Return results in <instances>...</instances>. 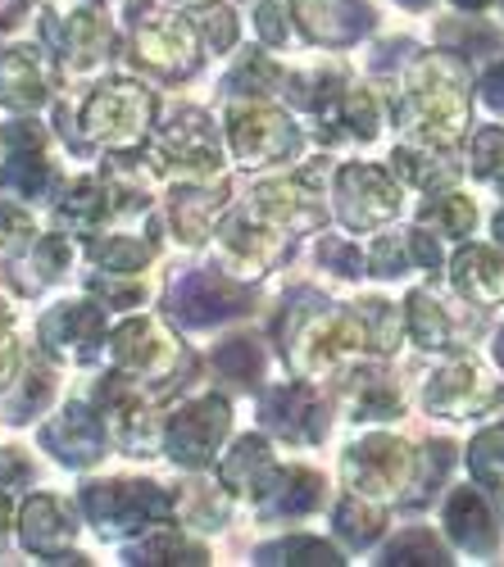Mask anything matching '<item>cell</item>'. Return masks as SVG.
I'll use <instances>...</instances> for the list:
<instances>
[{"label":"cell","instance_id":"1","mask_svg":"<svg viewBox=\"0 0 504 567\" xmlns=\"http://www.w3.org/2000/svg\"><path fill=\"white\" fill-rule=\"evenodd\" d=\"M223 432H227V404H223V400H200V404H192V409H182V413L173 417V432H168L173 458H182V463H205Z\"/></svg>","mask_w":504,"mask_h":567},{"label":"cell","instance_id":"2","mask_svg":"<svg viewBox=\"0 0 504 567\" xmlns=\"http://www.w3.org/2000/svg\"><path fill=\"white\" fill-rule=\"evenodd\" d=\"M296 10L305 19V28L328 45L354 41L363 28H369V10H363L359 0H296Z\"/></svg>","mask_w":504,"mask_h":567},{"label":"cell","instance_id":"3","mask_svg":"<svg viewBox=\"0 0 504 567\" xmlns=\"http://www.w3.org/2000/svg\"><path fill=\"white\" fill-rule=\"evenodd\" d=\"M404 445L395 441H369V445H354L346 472L359 491H395L400 472H404Z\"/></svg>","mask_w":504,"mask_h":567},{"label":"cell","instance_id":"4","mask_svg":"<svg viewBox=\"0 0 504 567\" xmlns=\"http://www.w3.org/2000/svg\"><path fill=\"white\" fill-rule=\"evenodd\" d=\"M287 146H291V132H287V123L278 114H246L237 123V151L246 159H255V164L282 155Z\"/></svg>","mask_w":504,"mask_h":567},{"label":"cell","instance_id":"5","mask_svg":"<svg viewBox=\"0 0 504 567\" xmlns=\"http://www.w3.org/2000/svg\"><path fill=\"white\" fill-rule=\"evenodd\" d=\"M450 532L460 536L469 549H491L495 545V527H491V513H486V504L473 495V491H460L450 499Z\"/></svg>","mask_w":504,"mask_h":567},{"label":"cell","instance_id":"6","mask_svg":"<svg viewBox=\"0 0 504 567\" xmlns=\"http://www.w3.org/2000/svg\"><path fill=\"white\" fill-rule=\"evenodd\" d=\"M460 287L477 300H495L504 291V264L491 250H469L460 259Z\"/></svg>","mask_w":504,"mask_h":567},{"label":"cell","instance_id":"7","mask_svg":"<svg viewBox=\"0 0 504 567\" xmlns=\"http://www.w3.org/2000/svg\"><path fill=\"white\" fill-rule=\"evenodd\" d=\"M55 523H60V504H55V499H32V504H28V527H23L28 545H32V549H51V545H55V540H51Z\"/></svg>","mask_w":504,"mask_h":567},{"label":"cell","instance_id":"8","mask_svg":"<svg viewBox=\"0 0 504 567\" xmlns=\"http://www.w3.org/2000/svg\"><path fill=\"white\" fill-rule=\"evenodd\" d=\"M391 563H445V549L428 532H409L391 545Z\"/></svg>","mask_w":504,"mask_h":567},{"label":"cell","instance_id":"9","mask_svg":"<svg viewBox=\"0 0 504 567\" xmlns=\"http://www.w3.org/2000/svg\"><path fill=\"white\" fill-rule=\"evenodd\" d=\"M264 563H341L323 540H291L278 549H264Z\"/></svg>","mask_w":504,"mask_h":567},{"label":"cell","instance_id":"10","mask_svg":"<svg viewBox=\"0 0 504 567\" xmlns=\"http://www.w3.org/2000/svg\"><path fill=\"white\" fill-rule=\"evenodd\" d=\"M423 218H436V223H441L450 236H460V231H469V223H473V205H469V200H450V196H436V200H428Z\"/></svg>","mask_w":504,"mask_h":567},{"label":"cell","instance_id":"11","mask_svg":"<svg viewBox=\"0 0 504 567\" xmlns=\"http://www.w3.org/2000/svg\"><path fill=\"white\" fill-rule=\"evenodd\" d=\"M477 173L504 186V132H482L477 136Z\"/></svg>","mask_w":504,"mask_h":567},{"label":"cell","instance_id":"12","mask_svg":"<svg viewBox=\"0 0 504 567\" xmlns=\"http://www.w3.org/2000/svg\"><path fill=\"white\" fill-rule=\"evenodd\" d=\"M378 527H382V523H378V513H373V508H363V504H346V508H341V532H346L350 540H359V545H363V540H373Z\"/></svg>","mask_w":504,"mask_h":567},{"label":"cell","instance_id":"13","mask_svg":"<svg viewBox=\"0 0 504 567\" xmlns=\"http://www.w3.org/2000/svg\"><path fill=\"white\" fill-rule=\"evenodd\" d=\"M414 322H419V341L423 346H441L445 341V318L432 309L428 296H414Z\"/></svg>","mask_w":504,"mask_h":567},{"label":"cell","instance_id":"14","mask_svg":"<svg viewBox=\"0 0 504 567\" xmlns=\"http://www.w3.org/2000/svg\"><path fill=\"white\" fill-rule=\"evenodd\" d=\"M196 23L205 28V37H209L214 45H233V37H237V28H233V19H227V10H200Z\"/></svg>","mask_w":504,"mask_h":567},{"label":"cell","instance_id":"15","mask_svg":"<svg viewBox=\"0 0 504 567\" xmlns=\"http://www.w3.org/2000/svg\"><path fill=\"white\" fill-rule=\"evenodd\" d=\"M373 264H378V272H404L409 268V259H404V250L391 241V236H382V241H378V255H373Z\"/></svg>","mask_w":504,"mask_h":567},{"label":"cell","instance_id":"16","mask_svg":"<svg viewBox=\"0 0 504 567\" xmlns=\"http://www.w3.org/2000/svg\"><path fill=\"white\" fill-rule=\"evenodd\" d=\"M486 105H491L495 114H504V69H495V73L486 78Z\"/></svg>","mask_w":504,"mask_h":567},{"label":"cell","instance_id":"17","mask_svg":"<svg viewBox=\"0 0 504 567\" xmlns=\"http://www.w3.org/2000/svg\"><path fill=\"white\" fill-rule=\"evenodd\" d=\"M460 6H473L477 10V6H486V0H460Z\"/></svg>","mask_w":504,"mask_h":567},{"label":"cell","instance_id":"18","mask_svg":"<svg viewBox=\"0 0 504 567\" xmlns=\"http://www.w3.org/2000/svg\"><path fill=\"white\" fill-rule=\"evenodd\" d=\"M495 354H500V363H504V337H500V346H495Z\"/></svg>","mask_w":504,"mask_h":567},{"label":"cell","instance_id":"19","mask_svg":"<svg viewBox=\"0 0 504 567\" xmlns=\"http://www.w3.org/2000/svg\"><path fill=\"white\" fill-rule=\"evenodd\" d=\"M495 227H500V241H504V214H500V223H495Z\"/></svg>","mask_w":504,"mask_h":567},{"label":"cell","instance_id":"20","mask_svg":"<svg viewBox=\"0 0 504 567\" xmlns=\"http://www.w3.org/2000/svg\"><path fill=\"white\" fill-rule=\"evenodd\" d=\"M0 517H6V504H0Z\"/></svg>","mask_w":504,"mask_h":567}]
</instances>
